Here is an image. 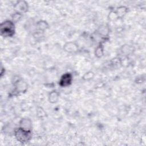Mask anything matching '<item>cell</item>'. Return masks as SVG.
<instances>
[{
	"mask_svg": "<svg viewBox=\"0 0 146 146\" xmlns=\"http://www.w3.org/2000/svg\"><path fill=\"white\" fill-rule=\"evenodd\" d=\"M14 134L17 140L22 144L29 142L32 138L31 131L23 129L20 127L15 129Z\"/></svg>",
	"mask_w": 146,
	"mask_h": 146,
	"instance_id": "1",
	"label": "cell"
},
{
	"mask_svg": "<svg viewBox=\"0 0 146 146\" xmlns=\"http://www.w3.org/2000/svg\"><path fill=\"white\" fill-rule=\"evenodd\" d=\"M15 24L11 20H6L1 24V34L3 37H12L15 34Z\"/></svg>",
	"mask_w": 146,
	"mask_h": 146,
	"instance_id": "2",
	"label": "cell"
},
{
	"mask_svg": "<svg viewBox=\"0 0 146 146\" xmlns=\"http://www.w3.org/2000/svg\"><path fill=\"white\" fill-rule=\"evenodd\" d=\"M14 91L15 94L25 92L28 88L27 84L22 79H18L14 83Z\"/></svg>",
	"mask_w": 146,
	"mask_h": 146,
	"instance_id": "3",
	"label": "cell"
},
{
	"mask_svg": "<svg viewBox=\"0 0 146 146\" xmlns=\"http://www.w3.org/2000/svg\"><path fill=\"white\" fill-rule=\"evenodd\" d=\"M72 75L71 73L66 72L62 75L59 81V85L62 87H66L70 86L72 82Z\"/></svg>",
	"mask_w": 146,
	"mask_h": 146,
	"instance_id": "4",
	"label": "cell"
},
{
	"mask_svg": "<svg viewBox=\"0 0 146 146\" xmlns=\"http://www.w3.org/2000/svg\"><path fill=\"white\" fill-rule=\"evenodd\" d=\"M14 8L15 12H18L23 14V13H26L29 10L28 3L25 1H17L15 4Z\"/></svg>",
	"mask_w": 146,
	"mask_h": 146,
	"instance_id": "5",
	"label": "cell"
},
{
	"mask_svg": "<svg viewBox=\"0 0 146 146\" xmlns=\"http://www.w3.org/2000/svg\"><path fill=\"white\" fill-rule=\"evenodd\" d=\"M63 49L68 53H75L78 50V45L73 42H67L64 45Z\"/></svg>",
	"mask_w": 146,
	"mask_h": 146,
	"instance_id": "6",
	"label": "cell"
},
{
	"mask_svg": "<svg viewBox=\"0 0 146 146\" xmlns=\"http://www.w3.org/2000/svg\"><path fill=\"white\" fill-rule=\"evenodd\" d=\"M19 127L23 129L31 131L32 121L29 117H23L19 121Z\"/></svg>",
	"mask_w": 146,
	"mask_h": 146,
	"instance_id": "7",
	"label": "cell"
},
{
	"mask_svg": "<svg viewBox=\"0 0 146 146\" xmlns=\"http://www.w3.org/2000/svg\"><path fill=\"white\" fill-rule=\"evenodd\" d=\"M109 33V28L108 26L106 25H102L100 26L96 31V33L99 35V36H101V38L104 39H105L108 36Z\"/></svg>",
	"mask_w": 146,
	"mask_h": 146,
	"instance_id": "8",
	"label": "cell"
},
{
	"mask_svg": "<svg viewBox=\"0 0 146 146\" xmlns=\"http://www.w3.org/2000/svg\"><path fill=\"white\" fill-rule=\"evenodd\" d=\"M59 98V94L56 90H53L51 91L48 96V101L51 104H55L58 102Z\"/></svg>",
	"mask_w": 146,
	"mask_h": 146,
	"instance_id": "9",
	"label": "cell"
},
{
	"mask_svg": "<svg viewBox=\"0 0 146 146\" xmlns=\"http://www.w3.org/2000/svg\"><path fill=\"white\" fill-rule=\"evenodd\" d=\"M128 10V9L126 6H120L116 8L115 12L118 18H120L123 17L127 13Z\"/></svg>",
	"mask_w": 146,
	"mask_h": 146,
	"instance_id": "10",
	"label": "cell"
},
{
	"mask_svg": "<svg viewBox=\"0 0 146 146\" xmlns=\"http://www.w3.org/2000/svg\"><path fill=\"white\" fill-rule=\"evenodd\" d=\"M36 27L38 31L43 33L48 28V24L46 21L40 20L36 23Z\"/></svg>",
	"mask_w": 146,
	"mask_h": 146,
	"instance_id": "11",
	"label": "cell"
},
{
	"mask_svg": "<svg viewBox=\"0 0 146 146\" xmlns=\"http://www.w3.org/2000/svg\"><path fill=\"white\" fill-rule=\"evenodd\" d=\"M95 55L98 58H101L103 56V55H104V49H103V43L102 42H100L99 43V44L95 48Z\"/></svg>",
	"mask_w": 146,
	"mask_h": 146,
	"instance_id": "12",
	"label": "cell"
},
{
	"mask_svg": "<svg viewBox=\"0 0 146 146\" xmlns=\"http://www.w3.org/2000/svg\"><path fill=\"white\" fill-rule=\"evenodd\" d=\"M23 17V14H21V13H18V12H15L13 15H12V17H11V21L14 23H17L18 22H19L21 19H22V18Z\"/></svg>",
	"mask_w": 146,
	"mask_h": 146,
	"instance_id": "13",
	"label": "cell"
},
{
	"mask_svg": "<svg viewBox=\"0 0 146 146\" xmlns=\"http://www.w3.org/2000/svg\"><path fill=\"white\" fill-rule=\"evenodd\" d=\"M94 75H95L94 73L92 71H90L86 72L83 75V76H82V79L85 81H89L92 80L94 78Z\"/></svg>",
	"mask_w": 146,
	"mask_h": 146,
	"instance_id": "14",
	"label": "cell"
},
{
	"mask_svg": "<svg viewBox=\"0 0 146 146\" xmlns=\"http://www.w3.org/2000/svg\"><path fill=\"white\" fill-rule=\"evenodd\" d=\"M132 50H133V48L132 46H131L130 45H124L122 47V52L125 54V55H129L130 53L132 52Z\"/></svg>",
	"mask_w": 146,
	"mask_h": 146,
	"instance_id": "15",
	"label": "cell"
},
{
	"mask_svg": "<svg viewBox=\"0 0 146 146\" xmlns=\"http://www.w3.org/2000/svg\"><path fill=\"white\" fill-rule=\"evenodd\" d=\"M36 114L38 117H43L46 116V113L42 107H38V108L36 110Z\"/></svg>",
	"mask_w": 146,
	"mask_h": 146,
	"instance_id": "16",
	"label": "cell"
},
{
	"mask_svg": "<svg viewBox=\"0 0 146 146\" xmlns=\"http://www.w3.org/2000/svg\"><path fill=\"white\" fill-rule=\"evenodd\" d=\"M108 19L110 21H115L118 19V17L115 11H111L108 15Z\"/></svg>",
	"mask_w": 146,
	"mask_h": 146,
	"instance_id": "17",
	"label": "cell"
}]
</instances>
